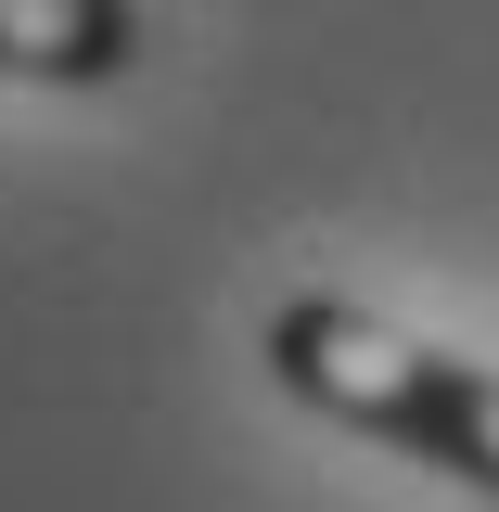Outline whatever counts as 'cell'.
<instances>
[{
    "label": "cell",
    "mask_w": 499,
    "mask_h": 512,
    "mask_svg": "<svg viewBox=\"0 0 499 512\" xmlns=\"http://www.w3.org/2000/svg\"><path fill=\"white\" fill-rule=\"evenodd\" d=\"M256 346H269V384L308 397L320 423L384 436L397 461H436L448 487H487L499 500V372L487 359H448V346L397 333L359 295H282Z\"/></svg>",
    "instance_id": "obj_1"
},
{
    "label": "cell",
    "mask_w": 499,
    "mask_h": 512,
    "mask_svg": "<svg viewBox=\"0 0 499 512\" xmlns=\"http://www.w3.org/2000/svg\"><path fill=\"white\" fill-rule=\"evenodd\" d=\"M128 64H141V0H0V77L103 90Z\"/></svg>",
    "instance_id": "obj_2"
}]
</instances>
